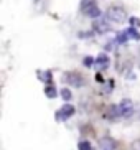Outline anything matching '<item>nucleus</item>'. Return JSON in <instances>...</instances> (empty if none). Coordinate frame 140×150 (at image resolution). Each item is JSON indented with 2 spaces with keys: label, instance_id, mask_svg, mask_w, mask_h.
I'll list each match as a JSON object with an SVG mask.
<instances>
[{
  "label": "nucleus",
  "instance_id": "14",
  "mask_svg": "<svg viewBox=\"0 0 140 150\" xmlns=\"http://www.w3.org/2000/svg\"><path fill=\"white\" fill-rule=\"evenodd\" d=\"M125 31H127L129 38H132V40H137V41L140 40V33L137 31V28H135V27H130V28H127Z\"/></svg>",
  "mask_w": 140,
  "mask_h": 150
},
{
  "label": "nucleus",
  "instance_id": "3",
  "mask_svg": "<svg viewBox=\"0 0 140 150\" xmlns=\"http://www.w3.org/2000/svg\"><path fill=\"white\" fill-rule=\"evenodd\" d=\"M74 112H76L74 106H71V104H66L64 102V104L54 112V119H56L58 122H66L68 119H71V117L74 115Z\"/></svg>",
  "mask_w": 140,
  "mask_h": 150
},
{
  "label": "nucleus",
  "instance_id": "6",
  "mask_svg": "<svg viewBox=\"0 0 140 150\" xmlns=\"http://www.w3.org/2000/svg\"><path fill=\"white\" fill-rule=\"evenodd\" d=\"M110 23L107 18H97V22L94 23V30L97 31V33H105V31L110 30Z\"/></svg>",
  "mask_w": 140,
  "mask_h": 150
},
{
  "label": "nucleus",
  "instance_id": "4",
  "mask_svg": "<svg viewBox=\"0 0 140 150\" xmlns=\"http://www.w3.org/2000/svg\"><path fill=\"white\" fill-rule=\"evenodd\" d=\"M119 106V112H120V117L122 119H129V117H132V114H134V102L130 101V99H122V101L117 104Z\"/></svg>",
  "mask_w": 140,
  "mask_h": 150
},
{
  "label": "nucleus",
  "instance_id": "8",
  "mask_svg": "<svg viewBox=\"0 0 140 150\" xmlns=\"http://www.w3.org/2000/svg\"><path fill=\"white\" fill-rule=\"evenodd\" d=\"M36 78H38L41 83H45V86H46V84H53V74H51V71L49 69L38 71V73H36Z\"/></svg>",
  "mask_w": 140,
  "mask_h": 150
},
{
  "label": "nucleus",
  "instance_id": "13",
  "mask_svg": "<svg viewBox=\"0 0 140 150\" xmlns=\"http://www.w3.org/2000/svg\"><path fill=\"white\" fill-rule=\"evenodd\" d=\"M59 96H61V99L64 102H68V101H71V99H73V93H71L69 88H63L61 91H59Z\"/></svg>",
  "mask_w": 140,
  "mask_h": 150
},
{
  "label": "nucleus",
  "instance_id": "17",
  "mask_svg": "<svg viewBox=\"0 0 140 150\" xmlns=\"http://www.w3.org/2000/svg\"><path fill=\"white\" fill-rule=\"evenodd\" d=\"M129 22H130V25H132V27H137V25H139V20H137V18H130Z\"/></svg>",
  "mask_w": 140,
  "mask_h": 150
},
{
  "label": "nucleus",
  "instance_id": "2",
  "mask_svg": "<svg viewBox=\"0 0 140 150\" xmlns=\"http://www.w3.org/2000/svg\"><path fill=\"white\" fill-rule=\"evenodd\" d=\"M63 81L64 84H69L73 88H84L86 86V78L78 71H68L63 74Z\"/></svg>",
  "mask_w": 140,
  "mask_h": 150
},
{
  "label": "nucleus",
  "instance_id": "16",
  "mask_svg": "<svg viewBox=\"0 0 140 150\" xmlns=\"http://www.w3.org/2000/svg\"><path fill=\"white\" fill-rule=\"evenodd\" d=\"M83 64H84L86 68H91L92 64H96V59H94L92 56H86V58L83 59Z\"/></svg>",
  "mask_w": 140,
  "mask_h": 150
},
{
  "label": "nucleus",
  "instance_id": "5",
  "mask_svg": "<svg viewBox=\"0 0 140 150\" xmlns=\"http://www.w3.org/2000/svg\"><path fill=\"white\" fill-rule=\"evenodd\" d=\"M99 149L101 150H115L117 149V142L112 139V137H109V135H105V137H102V139H99Z\"/></svg>",
  "mask_w": 140,
  "mask_h": 150
},
{
  "label": "nucleus",
  "instance_id": "7",
  "mask_svg": "<svg viewBox=\"0 0 140 150\" xmlns=\"http://www.w3.org/2000/svg\"><path fill=\"white\" fill-rule=\"evenodd\" d=\"M110 64V58L107 56L105 53H101L99 56L96 58V66L99 68V69H107Z\"/></svg>",
  "mask_w": 140,
  "mask_h": 150
},
{
  "label": "nucleus",
  "instance_id": "1",
  "mask_svg": "<svg viewBox=\"0 0 140 150\" xmlns=\"http://www.w3.org/2000/svg\"><path fill=\"white\" fill-rule=\"evenodd\" d=\"M105 18L112 23H124L127 20V13H125V10L122 7H119V5H110L107 12H105Z\"/></svg>",
  "mask_w": 140,
  "mask_h": 150
},
{
  "label": "nucleus",
  "instance_id": "11",
  "mask_svg": "<svg viewBox=\"0 0 140 150\" xmlns=\"http://www.w3.org/2000/svg\"><path fill=\"white\" fill-rule=\"evenodd\" d=\"M92 5H96V0H81V5H79V8L83 13H86L89 8H91Z\"/></svg>",
  "mask_w": 140,
  "mask_h": 150
},
{
  "label": "nucleus",
  "instance_id": "12",
  "mask_svg": "<svg viewBox=\"0 0 140 150\" xmlns=\"http://www.w3.org/2000/svg\"><path fill=\"white\" fill-rule=\"evenodd\" d=\"M129 40H130V38H129V35H127L125 30L120 31V33H117V36H115V43L117 45H124V43H127Z\"/></svg>",
  "mask_w": 140,
  "mask_h": 150
},
{
  "label": "nucleus",
  "instance_id": "9",
  "mask_svg": "<svg viewBox=\"0 0 140 150\" xmlns=\"http://www.w3.org/2000/svg\"><path fill=\"white\" fill-rule=\"evenodd\" d=\"M84 15H86V17H89V18H92V20H97V18H101L102 10L99 8V7H97V4H96V5H92V7H91V8H89Z\"/></svg>",
  "mask_w": 140,
  "mask_h": 150
},
{
  "label": "nucleus",
  "instance_id": "10",
  "mask_svg": "<svg viewBox=\"0 0 140 150\" xmlns=\"http://www.w3.org/2000/svg\"><path fill=\"white\" fill-rule=\"evenodd\" d=\"M58 94H59V91L54 88V84H46L45 86V96L48 99H54V97H58Z\"/></svg>",
  "mask_w": 140,
  "mask_h": 150
},
{
  "label": "nucleus",
  "instance_id": "18",
  "mask_svg": "<svg viewBox=\"0 0 140 150\" xmlns=\"http://www.w3.org/2000/svg\"><path fill=\"white\" fill-rule=\"evenodd\" d=\"M35 2H36V0H35Z\"/></svg>",
  "mask_w": 140,
  "mask_h": 150
},
{
  "label": "nucleus",
  "instance_id": "15",
  "mask_svg": "<svg viewBox=\"0 0 140 150\" xmlns=\"http://www.w3.org/2000/svg\"><path fill=\"white\" fill-rule=\"evenodd\" d=\"M78 150H94L92 144L89 140H79L78 142Z\"/></svg>",
  "mask_w": 140,
  "mask_h": 150
}]
</instances>
